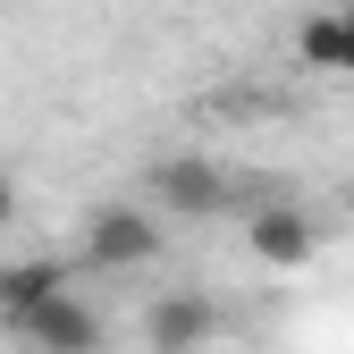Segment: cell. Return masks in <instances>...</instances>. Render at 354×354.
Returning a JSON list of instances; mask_svg holds the SVG:
<instances>
[{"label":"cell","mask_w":354,"mask_h":354,"mask_svg":"<svg viewBox=\"0 0 354 354\" xmlns=\"http://www.w3.org/2000/svg\"><path fill=\"white\" fill-rule=\"evenodd\" d=\"M219 337V304L211 295H160V304H144V346L152 354H203Z\"/></svg>","instance_id":"5b68a950"},{"label":"cell","mask_w":354,"mask_h":354,"mask_svg":"<svg viewBox=\"0 0 354 354\" xmlns=\"http://www.w3.org/2000/svg\"><path fill=\"white\" fill-rule=\"evenodd\" d=\"M17 219V194H9V169H0V228Z\"/></svg>","instance_id":"ba28073f"},{"label":"cell","mask_w":354,"mask_h":354,"mask_svg":"<svg viewBox=\"0 0 354 354\" xmlns=\"http://www.w3.org/2000/svg\"><path fill=\"white\" fill-rule=\"evenodd\" d=\"M68 287V261H51V253H26V261H0V321H17V313H34L42 295H59Z\"/></svg>","instance_id":"52a82bcc"},{"label":"cell","mask_w":354,"mask_h":354,"mask_svg":"<svg viewBox=\"0 0 354 354\" xmlns=\"http://www.w3.org/2000/svg\"><path fill=\"white\" fill-rule=\"evenodd\" d=\"M9 329H17L26 354H102V313H93L84 295H68V287L42 295L34 313H17Z\"/></svg>","instance_id":"277c9868"},{"label":"cell","mask_w":354,"mask_h":354,"mask_svg":"<svg viewBox=\"0 0 354 354\" xmlns=\"http://www.w3.org/2000/svg\"><path fill=\"white\" fill-rule=\"evenodd\" d=\"M295 51H304V68H321V76H354V0H346V9H313L295 26Z\"/></svg>","instance_id":"8992f818"},{"label":"cell","mask_w":354,"mask_h":354,"mask_svg":"<svg viewBox=\"0 0 354 354\" xmlns=\"http://www.w3.org/2000/svg\"><path fill=\"white\" fill-rule=\"evenodd\" d=\"M245 253L270 261V270H295V261L321 253V219L304 211V203H287V194H261L245 211Z\"/></svg>","instance_id":"3957f363"},{"label":"cell","mask_w":354,"mask_h":354,"mask_svg":"<svg viewBox=\"0 0 354 354\" xmlns=\"http://www.w3.org/2000/svg\"><path fill=\"white\" fill-rule=\"evenodd\" d=\"M144 186H152V211H160V219H219V211L236 203L228 169L203 160V152H169V160H152Z\"/></svg>","instance_id":"6da1fadb"},{"label":"cell","mask_w":354,"mask_h":354,"mask_svg":"<svg viewBox=\"0 0 354 354\" xmlns=\"http://www.w3.org/2000/svg\"><path fill=\"white\" fill-rule=\"evenodd\" d=\"M169 228L152 203H102L93 219H84V261L93 270H144V261H160Z\"/></svg>","instance_id":"7a4b0ae2"}]
</instances>
